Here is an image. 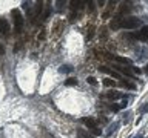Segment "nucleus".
<instances>
[{
  "label": "nucleus",
  "instance_id": "nucleus-21",
  "mask_svg": "<svg viewBox=\"0 0 148 138\" xmlns=\"http://www.w3.org/2000/svg\"><path fill=\"white\" fill-rule=\"evenodd\" d=\"M133 72H134V74H140L142 71H140L139 68H133Z\"/></svg>",
  "mask_w": 148,
  "mask_h": 138
},
{
  "label": "nucleus",
  "instance_id": "nucleus-11",
  "mask_svg": "<svg viewBox=\"0 0 148 138\" xmlns=\"http://www.w3.org/2000/svg\"><path fill=\"white\" fill-rule=\"evenodd\" d=\"M83 5H85V2H83V0H76V2H71V8H73V9H80Z\"/></svg>",
  "mask_w": 148,
  "mask_h": 138
},
{
  "label": "nucleus",
  "instance_id": "nucleus-22",
  "mask_svg": "<svg viewBox=\"0 0 148 138\" xmlns=\"http://www.w3.org/2000/svg\"><path fill=\"white\" fill-rule=\"evenodd\" d=\"M143 71H145V72H147V74H148V63H147V64H145V69H143Z\"/></svg>",
  "mask_w": 148,
  "mask_h": 138
},
{
  "label": "nucleus",
  "instance_id": "nucleus-19",
  "mask_svg": "<svg viewBox=\"0 0 148 138\" xmlns=\"http://www.w3.org/2000/svg\"><path fill=\"white\" fill-rule=\"evenodd\" d=\"M111 110H114V112H117V110H120V106H111Z\"/></svg>",
  "mask_w": 148,
  "mask_h": 138
},
{
  "label": "nucleus",
  "instance_id": "nucleus-15",
  "mask_svg": "<svg viewBox=\"0 0 148 138\" xmlns=\"http://www.w3.org/2000/svg\"><path fill=\"white\" fill-rule=\"evenodd\" d=\"M42 5H43L42 2H37L36 8H34V16H39V14L42 12V8H43V6H42Z\"/></svg>",
  "mask_w": 148,
  "mask_h": 138
},
{
  "label": "nucleus",
  "instance_id": "nucleus-13",
  "mask_svg": "<svg viewBox=\"0 0 148 138\" xmlns=\"http://www.w3.org/2000/svg\"><path fill=\"white\" fill-rule=\"evenodd\" d=\"M65 85H66V86H76V85H77V78H73V77L66 78V81H65Z\"/></svg>",
  "mask_w": 148,
  "mask_h": 138
},
{
  "label": "nucleus",
  "instance_id": "nucleus-14",
  "mask_svg": "<svg viewBox=\"0 0 148 138\" xmlns=\"http://www.w3.org/2000/svg\"><path fill=\"white\" fill-rule=\"evenodd\" d=\"M103 85L105 86H111V87H113V86H116V85H117V83H116L114 80H111V78H103Z\"/></svg>",
  "mask_w": 148,
  "mask_h": 138
},
{
  "label": "nucleus",
  "instance_id": "nucleus-10",
  "mask_svg": "<svg viewBox=\"0 0 148 138\" xmlns=\"http://www.w3.org/2000/svg\"><path fill=\"white\" fill-rule=\"evenodd\" d=\"M114 60H116V62H119V63H122V64H131V60L127 58V57H120V55H116Z\"/></svg>",
  "mask_w": 148,
  "mask_h": 138
},
{
  "label": "nucleus",
  "instance_id": "nucleus-5",
  "mask_svg": "<svg viewBox=\"0 0 148 138\" xmlns=\"http://www.w3.org/2000/svg\"><path fill=\"white\" fill-rule=\"evenodd\" d=\"M137 39L142 41H148V26H143L137 34Z\"/></svg>",
  "mask_w": 148,
  "mask_h": 138
},
{
  "label": "nucleus",
  "instance_id": "nucleus-12",
  "mask_svg": "<svg viewBox=\"0 0 148 138\" xmlns=\"http://www.w3.org/2000/svg\"><path fill=\"white\" fill-rule=\"evenodd\" d=\"M77 138H92V137L90 135V133H86L83 129H79L77 131Z\"/></svg>",
  "mask_w": 148,
  "mask_h": 138
},
{
  "label": "nucleus",
  "instance_id": "nucleus-16",
  "mask_svg": "<svg viewBox=\"0 0 148 138\" xmlns=\"http://www.w3.org/2000/svg\"><path fill=\"white\" fill-rule=\"evenodd\" d=\"M49 14H51V6H46V9H45V12H43V16H42V18H48L49 17Z\"/></svg>",
  "mask_w": 148,
  "mask_h": 138
},
{
  "label": "nucleus",
  "instance_id": "nucleus-9",
  "mask_svg": "<svg viewBox=\"0 0 148 138\" xmlns=\"http://www.w3.org/2000/svg\"><path fill=\"white\" fill-rule=\"evenodd\" d=\"M119 85L122 86V87H127V89H130V91H134V89H136V85H134V83H131V81H127V80H122Z\"/></svg>",
  "mask_w": 148,
  "mask_h": 138
},
{
  "label": "nucleus",
  "instance_id": "nucleus-17",
  "mask_svg": "<svg viewBox=\"0 0 148 138\" xmlns=\"http://www.w3.org/2000/svg\"><path fill=\"white\" fill-rule=\"evenodd\" d=\"M59 71H60V72H69V71H71V66H68V64H65V66H62V68L59 69Z\"/></svg>",
  "mask_w": 148,
  "mask_h": 138
},
{
  "label": "nucleus",
  "instance_id": "nucleus-1",
  "mask_svg": "<svg viewBox=\"0 0 148 138\" xmlns=\"http://www.w3.org/2000/svg\"><path fill=\"white\" fill-rule=\"evenodd\" d=\"M12 20H14V32H16V34H20L25 18H23L22 12L18 11V9H14L12 11Z\"/></svg>",
  "mask_w": 148,
  "mask_h": 138
},
{
  "label": "nucleus",
  "instance_id": "nucleus-6",
  "mask_svg": "<svg viewBox=\"0 0 148 138\" xmlns=\"http://www.w3.org/2000/svg\"><path fill=\"white\" fill-rule=\"evenodd\" d=\"M82 123L85 124L86 127H90V129H94V127H97V123H96V120L94 118H82Z\"/></svg>",
  "mask_w": 148,
  "mask_h": 138
},
{
  "label": "nucleus",
  "instance_id": "nucleus-3",
  "mask_svg": "<svg viewBox=\"0 0 148 138\" xmlns=\"http://www.w3.org/2000/svg\"><path fill=\"white\" fill-rule=\"evenodd\" d=\"M9 31H11L9 23L5 20V18H0V34H2L3 37H8L9 35Z\"/></svg>",
  "mask_w": 148,
  "mask_h": 138
},
{
  "label": "nucleus",
  "instance_id": "nucleus-20",
  "mask_svg": "<svg viewBox=\"0 0 148 138\" xmlns=\"http://www.w3.org/2000/svg\"><path fill=\"white\" fill-rule=\"evenodd\" d=\"M142 112H147V110H148V103H145V106H142Z\"/></svg>",
  "mask_w": 148,
  "mask_h": 138
},
{
  "label": "nucleus",
  "instance_id": "nucleus-8",
  "mask_svg": "<svg viewBox=\"0 0 148 138\" xmlns=\"http://www.w3.org/2000/svg\"><path fill=\"white\" fill-rule=\"evenodd\" d=\"M105 97H106L108 100H119V98H122V94H119V92L113 91V92H106Z\"/></svg>",
  "mask_w": 148,
  "mask_h": 138
},
{
  "label": "nucleus",
  "instance_id": "nucleus-2",
  "mask_svg": "<svg viewBox=\"0 0 148 138\" xmlns=\"http://www.w3.org/2000/svg\"><path fill=\"white\" fill-rule=\"evenodd\" d=\"M137 26H140V20L136 17H128L120 23V28H123V29H136Z\"/></svg>",
  "mask_w": 148,
  "mask_h": 138
},
{
  "label": "nucleus",
  "instance_id": "nucleus-18",
  "mask_svg": "<svg viewBox=\"0 0 148 138\" xmlns=\"http://www.w3.org/2000/svg\"><path fill=\"white\" fill-rule=\"evenodd\" d=\"M86 80H88V83H90V85H92V86H94V85H96V83H97L94 77H88V78H86Z\"/></svg>",
  "mask_w": 148,
  "mask_h": 138
},
{
  "label": "nucleus",
  "instance_id": "nucleus-4",
  "mask_svg": "<svg viewBox=\"0 0 148 138\" xmlns=\"http://www.w3.org/2000/svg\"><path fill=\"white\" fill-rule=\"evenodd\" d=\"M114 68L119 74H123V75H127V77H134V72L130 71L128 68H123V66H114Z\"/></svg>",
  "mask_w": 148,
  "mask_h": 138
},
{
  "label": "nucleus",
  "instance_id": "nucleus-7",
  "mask_svg": "<svg viewBox=\"0 0 148 138\" xmlns=\"http://www.w3.org/2000/svg\"><path fill=\"white\" fill-rule=\"evenodd\" d=\"M100 71H102V72L110 74L111 77H116V78H119V77H120V74H119L117 71H113V69H110V68H106V66H100Z\"/></svg>",
  "mask_w": 148,
  "mask_h": 138
}]
</instances>
